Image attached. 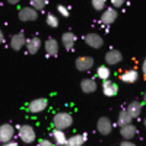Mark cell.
I'll return each instance as SVG.
<instances>
[{
  "mask_svg": "<svg viewBox=\"0 0 146 146\" xmlns=\"http://www.w3.org/2000/svg\"><path fill=\"white\" fill-rule=\"evenodd\" d=\"M72 124H73V117H72V114H69V113H57V114L53 117V126H54L56 129L66 130V129H69Z\"/></svg>",
  "mask_w": 146,
  "mask_h": 146,
  "instance_id": "6da1fadb",
  "label": "cell"
},
{
  "mask_svg": "<svg viewBox=\"0 0 146 146\" xmlns=\"http://www.w3.org/2000/svg\"><path fill=\"white\" fill-rule=\"evenodd\" d=\"M18 136H19V139H21L23 143H32V142L35 140V137H36L35 130H34L32 126H29V124L21 126L19 130H18Z\"/></svg>",
  "mask_w": 146,
  "mask_h": 146,
  "instance_id": "7a4b0ae2",
  "label": "cell"
},
{
  "mask_svg": "<svg viewBox=\"0 0 146 146\" xmlns=\"http://www.w3.org/2000/svg\"><path fill=\"white\" fill-rule=\"evenodd\" d=\"M13 137H15V127L9 124V123L0 126V143L5 145Z\"/></svg>",
  "mask_w": 146,
  "mask_h": 146,
  "instance_id": "3957f363",
  "label": "cell"
},
{
  "mask_svg": "<svg viewBox=\"0 0 146 146\" xmlns=\"http://www.w3.org/2000/svg\"><path fill=\"white\" fill-rule=\"evenodd\" d=\"M18 16L22 22H32V21H36V18H38V10H35L31 6H27L19 10Z\"/></svg>",
  "mask_w": 146,
  "mask_h": 146,
  "instance_id": "277c9868",
  "label": "cell"
},
{
  "mask_svg": "<svg viewBox=\"0 0 146 146\" xmlns=\"http://www.w3.org/2000/svg\"><path fill=\"white\" fill-rule=\"evenodd\" d=\"M85 42H86V45H89L91 48H95V50H98V48H101L104 45V40L102 36L95 34V32H91V34H86L85 35Z\"/></svg>",
  "mask_w": 146,
  "mask_h": 146,
  "instance_id": "5b68a950",
  "label": "cell"
},
{
  "mask_svg": "<svg viewBox=\"0 0 146 146\" xmlns=\"http://www.w3.org/2000/svg\"><path fill=\"white\" fill-rule=\"evenodd\" d=\"M117 16H118V13H117L115 7H108V9H104L100 21L102 25H113L117 19Z\"/></svg>",
  "mask_w": 146,
  "mask_h": 146,
  "instance_id": "8992f818",
  "label": "cell"
},
{
  "mask_svg": "<svg viewBox=\"0 0 146 146\" xmlns=\"http://www.w3.org/2000/svg\"><path fill=\"white\" fill-rule=\"evenodd\" d=\"M9 42H10V47L13 48L15 51H19V50H22V48L25 47L27 36H25V34H23V32H18L15 35H12V38H10Z\"/></svg>",
  "mask_w": 146,
  "mask_h": 146,
  "instance_id": "52a82bcc",
  "label": "cell"
},
{
  "mask_svg": "<svg viewBox=\"0 0 146 146\" xmlns=\"http://www.w3.org/2000/svg\"><path fill=\"white\" fill-rule=\"evenodd\" d=\"M48 105V101L45 98H36V100H32L28 105V111L32 113V114H36V113H41L47 108Z\"/></svg>",
  "mask_w": 146,
  "mask_h": 146,
  "instance_id": "ba28073f",
  "label": "cell"
},
{
  "mask_svg": "<svg viewBox=\"0 0 146 146\" xmlns=\"http://www.w3.org/2000/svg\"><path fill=\"white\" fill-rule=\"evenodd\" d=\"M94 67V58L89 56H82L76 58V69L79 72H88Z\"/></svg>",
  "mask_w": 146,
  "mask_h": 146,
  "instance_id": "9c48e42d",
  "label": "cell"
},
{
  "mask_svg": "<svg viewBox=\"0 0 146 146\" xmlns=\"http://www.w3.org/2000/svg\"><path fill=\"white\" fill-rule=\"evenodd\" d=\"M96 130H98L102 136H107L111 133L113 130V123H111V120H110L108 117H101L98 120V123H96Z\"/></svg>",
  "mask_w": 146,
  "mask_h": 146,
  "instance_id": "30bf717a",
  "label": "cell"
},
{
  "mask_svg": "<svg viewBox=\"0 0 146 146\" xmlns=\"http://www.w3.org/2000/svg\"><path fill=\"white\" fill-rule=\"evenodd\" d=\"M121 60H123V54L118 50H110L105 54V63L108 66H115V64L121 63Z\"/></svg>",
  "mask_w": 146,
  "mask_h": 146,
  "instance_id": "8fae6325",
  "label": "cell"
},
{
  "mask_svg": "<svg viewBox=\"0 0 146 146\" xmlns=\"http://www.w3.org/2000/svg\"><path fill=\"white\" fill-rule=\"evenodd\" d=\"M76 41H78L76 35L73 34V32H70V31H67V32H64V34L62 35V44H63V47L66 48L67 51L73 50V47H75Z\"/></svg>",
  "mask_w": 146,
  "mask_h": 146,
  "instance_id": "7c38bea8",
  "label": "cell"
},
{
  "mask_svg": "<svg viewBox=\"0 0 146 146\" xmlns=\"http://www.w3.org/2000/svg\"><path fill=\"white\" fill-rule=\"evenodd\" d=\"M102 92H104L105 96H114V95H117V92H118L117 83H114L113 80H110V79H105L102 82Z\"/></svg>",
  "mask_w": 146,
  "mask_h": 146,
  "instance_id": "4fadbf2b",
  "label": "cell"
},
{
  "mask_svg": "<svg viewBox=\"0 0 146 146\" xmlns=\"http://www.w3.org/2000/svg\"><path fill=\"white\" fill-rule=\"evenodd\" d=\"M44 48L48 57H56L58 54V42L54 38H48L44 44Z\"/></svg>",
  "mask_w": 146,
  "mask_h": 146,
  "instance_id": "5bb4252c",
  "label": "cell"
},
{
  "mask_svg": "<svg viewBox=\"0 0 146 146\" xmlns=\"http://www.w3.org/2000/svg\"><path fill=\"white\" fill-rule=\"evenodd\" d=\"M120 135L123 136V139H130L131 140L137 135V130L131 123H129V124H124V126H120Z\"/></svg>",
  "mask_w": 146,
  "mask_h": 146,
  "instance_id": "9a60e30c",
  "label": "cell"
},
{
  "mask_svg": "<svg viewBox=\"0 0 146 146\" xmlns=\"http://www.w3.org/2000/svg\"><path fill=\"white\" fill-rule=\"evenodd\" d=\"M25 47H27V50H28L29 54H36L40 51V48H41V40L38 38V36L29 38V40H27Z\"/></svg>",
  "mask_w": 146,
  "mask_h": 146,
  "instance_id": "2e32d148",
  "label": "cell"
},
{
  "mask_svg": "<svg viewBox=\"0 0 146 146\" xmlns=\"http://www.w3.org/2000/svg\"><path fill=\"white\" fill-rule=\"evenodd\" d=\"M96 88H98V85H96L95 79H91V78H86L83 79L80 82V89L85 92V94H92L96 91Z\"/></svg>",
  "mask_w": 146,
  "mask_h": 146,
  "instance_id": "e0dca14e",
  "label": "cell"
},
{
  "mask_svg": "<svg viewBox=\"0 0 146 146\" xmlns=\"http://www.w3.org/2000/svg\"><path fill=\"white\" fill-rule=\"evenodd\" d=\"M120 79L123 80V82H126V83H135L139 79V73L135 69H130V70H126V72L121 73Z\"/></svg>",
  "mask_w": 146,
  "mask_h": 146,
  "instance_id": "ac0fdd59",
  "label": "cell"
},
{
  "mask_svg": "<svg viewBox=\"0 0 146 146\" xmlns=\"http://www.w3.org/2000/svg\"><path fill=\"white\" fill-rule=\"evenodd\" d=\"M127 113L131 115V118H137L142 113V104L137 102V101H131L129 105H127Z\"/></svg>",
  "mask_w": 146,
  "mask_h": 146,
  "instance_id": "d6986e66",
  "label": "cell"
},
{
  "mask_svg": "<svg viewBox=\"0 0 146 146\" xmlns=\"http://www.w3.org/2000/svg\"><path fill=\"white\" fill-rule=\"evenodd\" d=\"M51 136H53L56 145H66L67 136H66L64 130H62V129H56V127H54V130L51 131Z\"/></svg>",
  "mask_w": 146,
  "mask_h": 146,
  "instance_id": "ffe728a7",
  "label": "cell"
},
{
  "mask_svg": "<svg viewBox=\"0 0 146 146\" xmlns=\"http://www.w3.org/2000/svg\"><path fill=\"white\" fill-rule=\"evenodd\" d=\"M86 142V135H73L66 140V145L69 146H82Z\"/></svg>",
  "mask_w": 146,
  "mask_h": 146,
  "instance_id": "44dd1931",
  "label": "cell"
},
{
  "mask_svg": "<svg viewBox=\"0 0 146 146\" xmlns=\"http://www.w3.org/2000/svg\"><path fill=\"white\" fill-rule=\"evenodd\" d=\"M131 121H133V118H131V115L127 113V110H123V111H120V113H118V118H117L118 126L129 124V123H131Z\"/></svg>",
  "mask_w": 146,
  "mask_h": 146,
  "instance_id": "7402d4cb",
  "label": "cell"
},
{
  "mask_svg": "<svg viewBox=\"0 0 146 146\" xmlns=\"http://www.w3.org/2000/svg\"><path fill=\"white\" fill-rule=\"evenodd\" d=\"M96 76H98L101 80H105L111 76V72H110V67L108 66H100L96 69Z\"/></svg>",
  "mask_w": 146,
  "mask_h": 146,
  "instance_id": "603a6c76",
  "label": "cell"
},
{
  "mask_svg": "<svg viewBox=\"0 0 146 146\" xmlns=\"http://www.w3.org/2000/svg\"><path fill=\"white\" fill-rule=\"evenodd\" d=\"M29 5L35 10H42L47 6V0H29Z\"/></svg>",
  "mask_w": 146,
  "mask_h": 146,
  "instance_id": "cb8c5ba5",
  "label": "cell"
},
{
  "mask_svg": "<svg viewBox=\"0 0 146 146\" xmlns=\"http://www.w3.org/2000/svg\"><path fill=\"white\" fill-rule=\"evenodd\" d=\"M45 21H47V25L48 27H51V28H57L58 27V19L53 13H48L47 18H45Z\"/></svg>",
  "mask_w": 146,
  "mask_h": 146,
  "instance_id": "d4e9b609",
  "label": "cell"
},
{
  "mask_svg": "<svg viewBox=\"0 0 146 146\" xmlns=\"http://www.w3.org/2000/svg\"><path fill=\"white\" fill-rule=\"evenodd\" d=\"M107 0H92V6L95 10H104Z\"/></svg>",
  "mask_w": 146,
  "mask_h": 146,
  "instance_id": "484cf974",
  "label": "cell"
},
{
  "mask_svg": "<svg viewBox=\"0 0 146 146\" xmlns=\"http://www.w3.org/2000/svg\"><path fill=\"white\" fill-rule=\"evenodd\" d=\"M57 10H58V13L62 15V16H64V18H67V16H69V10H67V7H66V6L60 5V6H57Z\"/></svg>",
  "mask_w": 146,
  "mask_h": 146,
  "instance_id": "4316f807",
  "label": "cell"
},
{
  "mask_svg": "<svg viewBox=\"0 0 146 146\" xmlns=\"http://www.w3.org/2000/svg\"><path fill=\"white\" fill-rule=\"evenodd\" d=\"M38 145H40V146H53L54 142L48 140V139H40V140H38Z\"/></svg>",
  "mask_w": 146,
  "mask_h": 146,
  "instance_id": "83f0119b",
  "label": "cell"
},
{
  "mask_svg": "<svg viewBox=\"0 0 146 146\" xmlns=\"http://www.w3.org/2000/svg\"><path fill=\"white\" fill-rule=\"evenodd\" d=\"M126 3V0H111V5L117 9V7H121V6H123Z\"/></svg>",
  "mask_w": 146,
  "mask_h": 146,
  "instance_id": "f1b7e54d",
  "label": "cell"
},
{
  "mask_svg": "<svg viewBox=\"0 0 146 146\" xmlns=\"http://www.w3.org/2000/svg\"><path fill=\"white\" fill-rule=\"evenodd\" d=\"M121 146H135V143H133L130 139H123V142L120 143Z\"/></svg>",
  "mask_w": 146,
  "mask_h": 146,
  "instance_id": "f546056e",
  "label": "cell"
},
{
  "mask_svg": "<svg viewBox=\"0 0 146 146\" xmlns=\"http://www.w3.org/2000/svg\"><path fill=\"white\" fill-rule=\"evenodd\" d=\"M16 145H18V142H16V140H13V139L9 140L7 143H5V146H16Z\"/></svg>",
  "mask_w": 146,
  "mask_h": 146,
  "instance_id": "4dcf8cb0",
  "label": "cell"
},
{
  "mask_svg": "<svg viewBox=\"0 0 146 146\" xmlns=\"http://www.w3.org/2000/svg\"><path fill=\"white\" fill-rule=\"evenodd\" d=\"M142 72H143V75L146 76V58L143 60V63H142Z\"/></svg>",
  "mask_w": 146,
  "mask_h": 146,
  "instance_id": "1f68e13d",
  "label": "cell"
},
{
  "mask_svg": "<svg viewBox=\"0 0 146 146\" xmlns=\"http://www.w3.org/2000/svg\"><path fill=\"white\" fill-rule=\"evenodd\" d=\"M5 42V34H3V31L0 29V44H3Z\"/></svg>",
  "mask_w": 146,
  "mask_h": 146,
  "instance_id": "d6a6232c",
  "label": "cell"
},
{
  "mask_svg": "<svg viewBox=\"0 0 146 146\" xmlns=\"http://www.w3.org/2000/svg\"><path fill=\"white\" fill-rule=\"evenodd\" d=\"M6 2H9L10 5H18V3L21 2V0H6Z\"/></svg>",
  "mask_w": 146,
  "mask_h": 146,
  "instance_id": "836d02e7",
  "label": "cell"
},
{
  "mask_svg": "<svg viewBox=\"0 0 146 146\" xmlns=\"http://www.w3.org/2000/svg\"><path fill=\"white\" fill-rule=\"evenodd\" d=\"M143 102L146 104V92H145V96H143Z\"/></svg>",
  "mask_w": 146,
  "mask_h": 146,
  "instance_id": "e575fe53",
  "label": "cell"
},
{
  "mask_svg": "<svg viewBox=\"0 0 146 146\" xmlns=\"http://www.w3.org/2000/svg\"><path fill=\"white\" fill-rule=\"evenodd\" d=\"M143 124H145V127H146V118H145V121H143Z\"/></svg>",
  "mask_w": 146,
  "mask_h": 146,
  "instance_id": "d590c367",
  "label": "cell"
}]
</instances>
